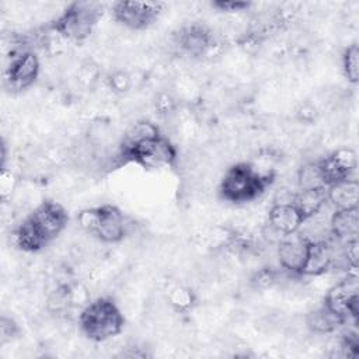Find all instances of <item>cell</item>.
I'll use <instances>...</instances> for the list:
<instances>
[{
    "label": "cell",
    "instance_id": "8992f818",
    "mask_svg": "<svg viewBox=\"0 0 359 359\" xmlns=\"http://www.w3.org/2000/svg\"><path fill=\"white\" fill-rule=\"evenodd\" d=\"M118 157L123 163H135L144 170H161L175 165L178 151L168 137L158 135L132 146L119 147Z\"/></svg>",
    "mask_w": 359,
    "mask_h": 359
},
{
    "label": "cell",
    "instance_id": "7c38bea8",
    "mask_svg": "<svg viewBox=\"0 0 359 359\" xmlns=\"http://www.w3.org/2000/svg\"><path fill=\"white\" fill-rule=\"evenodd\" d=\"M311 240L297 233L285 236L278 243V259L280 266L292 275H302Z\"/></svg>",
    "mask_w": 359,
    "mask_h": 359
},
{
    "label": "cell",
    "instance_id": "30bf717a",
    "mask_svg": "<svg viewBox=\"0 0 359 359\" xmlns=\"http://www.w3.org/2000/svg\"><path fill=\"white\" fill-rule=\"evenodd\" d=\"M325 187L356 178V153L349 147H341L317 160Z\"/></svg>",
    "mask_w": 359,
    "mask_h": 359
},
{
    "label": "cell",
    "instance_id": "3957f363",
    "mask_svg": "<svg viewBox=\"0 0 359 359\" xmlns=\"http://www.w3.org/2000/svg\"><path fill=\"white\" fill-rule=\"evenodd\" d=\"M79 327L90 341L104 342L122 332L125 317L111 297L102 296L84 304L79 314Z\"/></svg>",
    "mask_w": 359,
    "mask_h": 359
},
{
    "label": "cell",
    "instance_id": "7a4b0ae2",
    "mask_svg": "<svg viewBox=\"0 0 359 359\" xmlns=\"http://www.w3.org/2000/svg\"><path fill=\"white\" fill-rule=\"evenodd\" d=\"M275 180L273 172L258 171L252 164L241 161L230 165L219 184V195L231 203H247L258 199Z\"/></svg>",
    "mask_w": 359,
    "mask_h": 359
},
{
    "label": "cell",
    "instance_id": "44dd1931",
    "mask_svg": "<svg viewBox=\"0 0 359 359\" xmlns=\"http://www.w3.org/2000/svg\"><path fill=\"white\" fill-rule=\"evenodd\" d=\"M341 65L345 79L351 84H356L359 79V46L356 42L348 45L341 56Z\"/></svg>",
    "mask_w": 359,
    "mask_h": 359
},
{
    "label": "cell",
    "instance_id": "2e32d148",
    "mask_svg": "<svg viewBox=\"0 0 359 359\" xmlns=\"http://www.w3.org/2000/svg\"><path fill=\"white\" fill-rule=\"evenodd\" d=\"M304 324L313 334L325 335L335 332L341 325L346 324V321L323 303L306 314Z\"/></svg>",
    "mask_w": 359,
    "mask_h": 359
},
{
    "label": "cell",
    "instance_id": "9a60e30c",
    "mask_svg": "<svg viewBox=\"0 0 359 359\" xmlns=\"http://www.w3.org/2000/svg\"><path fill=\"white\" fill-rule=\"evenodd\" d=\"M311 240V238H310ZM335 252L328 240H311L309 255L303 266V276H317L325 273L335 261Z\"/></svg>",
    "mask_w": 359,
    "mask_h": 359
},
{
    "label": "cell",
    "instance_id": "d4e9b609",
    "mask_svg": "<svg viewBox=\"0 0 359 359\" xmlns=\"http://www.w3.org/2000/svg\"><path fill=\"white\" fill-rule=\"evenodd\" d=\"M212 7L223 11V13H240V11H245L251 7L250 1H236V0H217V1H212Z\"/></svg>",
    "mask_w": 359,
    "mask_h": 359
},
{
    "label": "cell",
    "instance_id": "8fae6325",
    "mask_svg": "<svg viewBox=\"0 0 359 359\" xmlns=\"http://www.w3.org/2000/svg\"><path fill=\"white\" fill-rule=\"evenodd\" d=\"M175 41L180 49L191 57L208 56L216 46L212 29L202 22H191L181 27Z\"/></svg>",
    "mask_w": 359,
    "mask_h": 359
},
{
    "label": "cell",
    "instance_id": "6da1fadb",
    "mask_svg": "<svg viewBox=\"0 0 359 359\" xmlns=\"http://www.w3.org/2000/svg\"><path fill=\"white\" fill-rule=\"evenodd\" d=\"M67 223V210L59 202L45 199L15 229V245L25 252H38L60 236Z\"/></svg>",
    "mask_w": 359,
    "mask_h": 359
},
{
    "label": "cell",
    "instance_id": "cb8c5ba5",
    "mask_svg": "<svg viewBox=\"0 0 359 359\" xmlns=\"http://www.w3.org/2000/svg\"><path fill=\"white\" fill-rule=\"evenodd\" d=\"M20 335V327L14 321V318L3 314L0 318V337H1V344H6Z\"/></svg>",
    "mask_w": 359,
    "mask_h": 359
},
{
    "label": "cell",
    "instance_id": "ba28073f",
    "mask_svg": "<svg viewBox=\"0 0 359 359\" xmlns=\"http://www.w3.org/2000/svg\"><path fill=\"white\" fill-rule=\"evenodd\" d=\"M323 303L346 323L349 320L356 321L359 314L358 272H348L345 278L332 285L325 293Z\"/></svg>",
    "mask_w": 359,
    "mask_h": 359
},
{
    "label": "cell",
    "instance_id": "ac0fdd59",
    "mask_svg": "<svg viewBox=\"0 0 359 359\" xmlns=\"http://www.w3.org/2000/svg\"><path fill=\"white\" fill-rule=\"evenodd\" d=\"M293 203L300 210L303 217L307 220L313 219L321 209L328 203L327 188L317 189H299L294 192Z\"/></svg>",
    "mask_w": 359,
    "mask_h": 359
},
{
    "label": "cell",
    "instance_id": "9c48e42d",
    "mask_svg": "<svg viewBox=\"0 0 359 359\" xmlns=\"http://www.w3.org/2000/svg\"><path fill=\"white\" fill-rule=\"evenodd\" d=\"M41 63L36 53L27 48L11 50L8 65L4 69V83L11 91H21L31 87L39 76Z\"/></svg>",
    "mask_w": 359,
    "mask_h": 359
},
{
    "label": "cell",
    "instance_id": "277c9868",
    "mask_svg": "<svg viewBox=\"0 0 359 359\" xmlns=\"http://www.w3.org/2000/svg\"><path fill=\"white\" fill-rule=\"evenodd\" d=\"M102 15V6L97 1H73L50 24V31L70 42H83L94 31Z\"/></svg>",
    "mask_w": 359,
    "mask_h": 359
},
{
    "label": "cell",
    "instance_id": "4fadbf2b",
    "mask_svg": "<svg viewBox=\"0 0 359 359\" xmlns=\"http://www.w3.org/2000/svg\"><path fill=\"white\" fill-rule=\"evenodd\" d=\"M304 223L306 219L293 202H273L268 212V226L282 237L297 233Z\"/></svg>",
    "mask_w": 359,
    "mask_h": 359
},
{
    "label": "cell",
    "instance_id": "ffe728a7",
    "mask_svg": "<svg viewBox=\"0 0 359 359\" xmlns=\"http://www.w3.org/2000/svg\"><path fill=\"white\" fill-rule=\"evenodd\" d=\"M297 187L299 189H317V188H327L323 181V175L318 167L317 160L306 163L297 171Z\"/></svg>",
    "mask_w": 359,
    "mask_h": 359
},
{
    "label": "cell",
    "instance_id": "484cf974",
    "mask_svg": "<svg viewBox=\"0 0 359 359\" xmlns=\"http://www.w3.org/2000/svg\"><path fill=\"white\" fill-rule=\"evenodd\" d=\"M275 280H276V275L271 268H264L262 271L257 272L255 276L252 278V282L259 287L271 286Z\"/></svg>",
    "mask_w": 359,
    "mask_h": 359
},
{
    "label": "cell",
    "instance_id": "7402d4cb",
    "mask_svg": "<svg viewBox=\"0 0 359 359\" xmlns=\"http://www.w3.org/2000/svg\"><path fill=\"white\" fill-rule=\"evenodd\" d=\"M107 83L114 93L125 94L132 86V77L126 70H114L109 73Z\"/></svg>",
    "mask_w": 359,
    "mask_h": 359
},
{
    "label": "cell",
    "instance_id": "d6986e66",
    "mask_svg": "<svg viewBox=\"0 0 359 359\" xmlns=\"http://www.w3.org/2000/svg\"><path fill=\"white\" fill-rule=\"evenodd\" d=\"M161 135L160 128L153 123L151 121H146V119H139L135 123H132L130 126H128V129L125 130L122 139H121V144L119 147H126V146H132L136 144L139 142H143L146 139H151Z\"/></svg>",
    "mask_w": 359,
    "mask_h": 359
},
{
    "label": "cell",
    "instance_id": "52a82bcc",
    "mask_svg": "<svg viewBox=\"0 0 359 359\" xmlns=\"http://www.w3.org/2000/svg\"><path fill=\"white\" fill-rule=\"evenodd\" d=\"M165 3L163 1H115L112 4V15L121 25L143 31L151 27L164 13Z\"/></svg>",
    "mask_w": 359,
    "mask_h": 359
},
{
    "label": "cell",
    "instance_id": "5bb4252c",
    "mask_svg": "<svg viewBox=\"0 0 359 359\" xmlns=\"http://www.w3.org/2000/svg\"><path fill=\"white\" fill-rule=\"evenodd\" d=\"M330 234L339 244L358 240L359 217L358 208L352 209H334L330 217Z\"/></svg>",
    "mask_w": 359,
    "mask_h": 359
},
{
    "label": "cell",
    "instance_id": "5b68a950",
    "mask_svg": "<svg viewBox=\"0 0 359 359\" xmlns=\"http://www.w3.org/2000/svg\"><path fill=\"white\" fill-rule=\"evenodd\" d=\"M77 223L86 233L107 244L122 241L128 233L125 215L112 203H104L80 210L77 215Z\"/></svg>",
    "mask_w": 359,
    "mask_h": 359
},
{
    "label": "cell",
    "instance_id": "603a6c76",
    "mask_svg": "<svg viewBox=\"0 0 359 359\" xmlns=\"http://www.w3.org/2000/svg\"><path fill=\"white\" fill-rule=\"evenodd\" d=\"M170 302L180 311L189 310L194 304V293L187 287H175L171 292Z\"/></svg>",
    "mask_w": 359,
    "mask_h": 359
},
{
    "label": "cell",
    "instance_id": "e0dca14e",
    "mask_svg": "<svg viewBox=\"0 0 359 359\" xmlns=\"http://www.w3.org/2000/svg\"><path fill=\"white\" fill-rule=\"evenodd\" d=\"M327 201L335 209L358 208L359 184L356 178L345 180L327 187Z\"/></svg>",
    "mask_w": 359,
    "mask_h": 359
}]
</instances>
